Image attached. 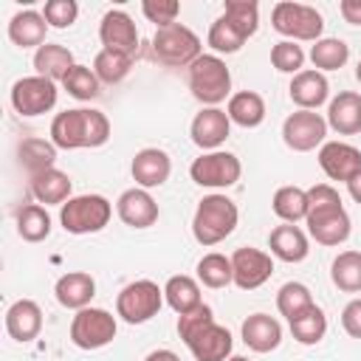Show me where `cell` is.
<instances>
[{
	"label": "cell",
	"instance_id": "obj_51",
	"mask_svg": "<svg viewBox=\"0 0 361 361\" xmlns=\"http://www.w3.org/2000/svg\"><path fill=\"white\" fill-rule=\"evenodd\" d=\"M347 189H350V197H353V200L361 206V172H358V175H355L350 183H347Z\"/></svg>",
	"mask_w": 361,
	"mask_h": 361
},
{
	"label": "cell",
	"instance_id": "obj_49",
	"mask_svg": "<svg viewBox=\"0 0 361 361\" xmlns=\"http://www.w3.org/2000/svg\"><path fill=\"white\" fill-rule=\"evenodd\" d=\"M338 11L350 25H361V0H341Z\"/></svg>",
	"mask_w": 361,
	"mask_h": 361
},
{
	"label": "cell",
	"instance_id": "obj_17",
	"mask_svg": "<svg viewBox=\"0 0 361 361\" xmlns=\"http://www.w3.org/2000/svg\"><path fill=\"white\" fill-rule=\"evenodd\" d=\"M130 172H133V180L141 186V189H155V186H164L172 175V158L158 149V147H144L133 155V164H130Z\"/></svg>",
	"mask_w": 361,
	"mask_h": 361
},
{
	"label": "cell",
	"instance_id": "obj_26",
	"mask_svg": "<svg viewBox=\"0 0 361 361\" xmlns=\"http://www.w3.org/2000/svg\"><path fill=\"white\" fill-rule=\"evenodd\" d=\"M268 248L276 259L282 262H302L307 259L310 254V243H307V234L293 226V223H282L276 226L271 234H268Z\"/></svg>",
	"mask_w": 361,
	"mask_h": 361
},
{
	"label": "cell",
	"instance_id": "obj_24",
	"mask_svg": "<svg viewBox=\"0 0 361 361\" xmlns=\"http://www.w3.org/2000/svg\"><path fill=\"white\" fill-rule=\"evenodd\" d=\"M327 127L338 135H358L361 133V93L341 90L327 104Z\"/></svg>",
	"mask_w": 361,
	"mask_h": 361
},
{
	"label": "cell",
	"instance_id": "obj_53",
	"mask_svg": "<svg viewBox=\"0 0 361 361\" xmlns=\"http://www.w3.org/2000/svg\"><path fill=\"white\" fill-rule=\"evenodd\" d=\"M228 361H248V358H245V355H231Z\"/></svg>",
	"mask_w": 361,
	"mask_h": 361
},
{
	"label": "cell",
	"instance_id": "obj_9",
	"mask_svg": "<svg viewBox=\"0 0 361 361\" xmlns=\"http://www.w3.org/2000/svg\"><path fill=\"white\" fill-rule=\"evenodd\" d=\"M11 107L20 113V116H42L48 110H54L56 99H59V90H56V82L45 79V76H23L11 85Z\"/></svg>",
	"mask_w": 361,
	"mask_h": 361
},
{
	"label": "cell",
	"instance_id": "obj_6",
	"mask_svg": "<svg viewBox=\"0 0 361 361\" xmlns=\"http://www.w3.org/2000/svg\"><path fill=\"white\" fill-rule=\"evenodd\" d=\"M164 307V288L152 279H135L124 285L116 296V316L127 324H144L155 319Z\"/></svg>",
	"mask_w": 361,
	"mask_h": 361
},
{
	"label": "cell",
	"instance_id": "obj_32",
	"mask_svg": "<svg viewBox=\"0 0 361 361\" xmlns=\"http://www.w3.org/2000/svg\"><path fill=\"white\" fill-rule=\"evenodd\" d=\"M17 158H20V166L31 178L56 164V147H54V141H45V138H23L17 147Z\"/></svg>",
	"mask_w": 361,
	"mask_h": 361
},
{
	"label": "cell",
	"instance_id": "obj_11",
	"mask_svg": "<svg viewBox=\"0 0 361 361\" xmlns=\"http://www.w3.org/2000/svg\"><path fill=\"white\" fill-rule=\"evenodd\" d=\"M231 271H234V285L240 290H257L271 279L274 259H271V254H265L259 248L243 245L231 254Z\"/></svg>",
	"mask_w": 361,
	"mask_h": 361
},
{
	"label": "cell",
	"instance_id": "obj_13",
	"mask_svg": "<svg viewBox=\"0 0 361 361\" xmlns=\"http://www.w3.org/2000/svg\"><path fill=\"white\" fill-rule=\"evenodd\" d=\"M319 166L330 180L350 183L361 172V149L347 141H324L319 147Z\"/></svg>",
	"mask_w": 361,
	"mask_h": 361
},
{
	"label": "cell",
	"instance_id": "obj_2",
	"mask_svg": "<svg viewBox=\"0 0 361 361\" xmlns=\"http://www.w3.org/2000/svg\"><path fill=\"white\" fill-rule=\"evenodd\" d=\"M240 220V209L226 195H206L192 217V234L200 245H217L223 243Z\"/></svg>",
	"mask_w": 361,
	"mask_h": 361
},
{
	"label": "cell",
	"instance_id": "obj_16",
	"mask_svg": "<svg viewBox=\"0 0 361 361\" xmlns=\"http://www.w3.org/2000/svg\"><path fill=\"white\" fill-rule=\"evenodd\" d=\"M228 133H231V118H228L226 110H220V107H203V110L192 118V127H189L192 141H195L200 149H206V152L220 149V147L226 144Z\"/></svg>",
	"mask_w": 361,
	"mask_h": 361
},
{
	"label": "cell",
	"instance_id": "obj_5",
	"mask_svg": "<svg viewBox=\"0 0 361 361\" xmlns=\"http://www.w3.org/2000/svg\"><path fill=\"white\" fill-rule=\"evenodd\" d=\"M152 56L166 68H189L200 56V37L183 23L164 25L152 34Z\"/></svg>",
	"mask_w": 361,
	"mask_h": 361
},
{
	"label": "cell",
	"instance_id": "obj_25",
	"mask_svg": "<svg viewBox=\"0 0 361 361\" xmlns=\"http://www.w3.org/2000/svg\"><path fill=\"white\" fill-rule=\"evenodd\" d=\"M240 336L245 341L248 350L254 353H271L282 344V324L268 316V313H251L243 327H240Z\"/></svg>",
	"mask_w": 361,
	"mask_h": 361
},
{
	"label": "cell",
	"instance_id": "obj_28",
	"mask_svg": "<svg viewBox=\"0 0 361 361\" xmlns=\"http://www.w3.org/2000/svg\"><path fill=\"white\" fill-rule=\"evenodd\" d=\"M73 54L59 45V42H45L42 48L34 51V71L37 76H45L51 82H65V76L71 73L73 68Z\"/></svg>",
	"mask_w": 361,
	"mask_h": 361
},
{
	"label": "cell",
	"instance_id": "obj_45",
	"mask_svg": "<svg viewBox=\"0 0 361 361\" xmlns=\"http://www.w3.org/2000/svg\"><path fill=\"white\" fill-rule=\"evenodd\" d=\"M141 14H144L149 23H155L158 28H164V25L178 23L180 3H178V0H144V3H141Z\"/></svg>",
	"mask_w": 361,
	"mask_h": 361
},
{
	"label": "cell",
	"instance_id": "obj_33",
	"mask_svg": "<svg viewBox=\"0 0 361 361\" xmlns=\"http://www.w3.org/2000/svg\"><path fill=\"white\" fill-rule=\"evenodd\" d=\"M17 234L25 240V243H42L48 240L51 234V214L45 212V206L39 203H25L17 209Z\"/></svg>",
	"mask_w": 361,
	"mask_h": 361
},
{
	"label": "cell",
	"instance_id": "obj_12",
	"mask_svg": "<svg viewBox=\"0 0 361 361\" xmlns=\"http://www.w3.org/2000/svg\"><path fill=\"white\" fill-rule=\"evenodd\" d=\"M305 223H307V234L319 245H341V243H347V237L353 231V223H350V214L344 206L307 212Z\"/></svg>",
	"mask_w": 361,
	"mask_h": 361
},
{
	"label": "cell",
	"instance_id": "obj_29",
	"mask_svg": "<svg viewBox=\"0 0 361 361\" xmlns=\"http://www.w3.org/2000/svg\"><path fill=\"white\" fill-rule=\"evenodd\" d=\"M226 116L245 127V130H254L265 121V99L257 93V90H240V93H231L228 104H226Z\"/></svg>",
	"mask_w": 361,
	"mask_h": 361
},
{
	"label": "cell",
	"instance_id": "obj_48",
	"mask_svg": "<svg viewBox=\"0 0 361 361\" xmlns=\"http://www.w3.org/2000/svg\"><path fill=\"white\" fill-rule=\"evenodd\" d=\"M341 327L350 338H361V299H353L341 310Z\"/></svg>",
	"mask_w": 361,
	"mask_h": 361
},
{
	"label": "cell",
	"instance_id": "obj_22",
	"mask_svg": "<svg viewBox=\"0 0 361 361\" xmlns=\"http://www.w3.org/2000/svg\"><path fill=\"white\" fill-rule=\"evenodd\" d=\"M54 296L68 310H85V307H90V302L96 296V279L85 271H68L56 279Z\"/></svg>",
	"mask_w": 361,
	"mask_h": 361
},
{
	"label": "cell",
	"instance_id": "obj_23",
	"mask_svg": "<svg viewBox=\"0 0 361 361\" xmlns=\"http://www.w3.org/2000/svg\"><path fill=\"white\" fill-rule=\"evenodd\" d=\"M39 330H42V310L34 299H17L6 310V333L14 341L28 344L39 336Z\"/></svg>",
	"mask_w": 361,
	"mask_h": 361
},
{
	"label": "cell",
	"instance_id": "obj_31",
	"mask_svg": "<svg viewBox=\"0 0 361 361\" xmlns=\"http://www.w3.org/2000/svg\"><path fill=\"white\" fill-rule=\"evenodd\" d=\"M271 209L282 223H299L307 217L310 203H307V189L299 186H279L271 197Z\"/></svg>",
	"mask_w": 361,
	"mask_h": 361
},
{
	"label": "cell",
	"instance_id": "obj_41",
	"mask_svg": "<svg viewBox=\"0 0 361 361\" xmlns=\"http://www.w3.org/2000/svg\"><path fill=\"white\" fill-rule=\"evenodd\" d=\"M62 87L68 90V96H73V99H79V102H90V99L99 96L102 82H99V76L93 73V68L76 62V65L71 68V73L65 76Z\"/></svg>",
	"mask_w": 361,
	"mask_h": 361
},
{
	"label": "cell",
	"instance_id": "obj_35",
	"mask_svg": "<svg viewBox=\"0 0 361 361\" xmlns=\"http://www.w3.org/2000/svg\"><path fill=\"white\" fill-rule=\"evenodd\" d=\"M330 279L344 293H361V251H341L330 265Z\"/></svg>",
	"mask_w": 361,
	"mask_h": 361
},
{
	"label": "cell",
	"instance_id": "obj_1",
	"mask_svg": "<svg viewBox=\"0 0 361 361\" xmlns=\"http://www.w3.org/2000/svg\"><path fill=\"white\" fill-rule=\"evenodd\" d=\"M186 82L203 107H217L231 99V71L217 54H200L186 68Z\"/></svg>",
	"mask_w": 361,
	"mask_h": 361
},
{
	"label": "cell",
	"instance_id": "obj_46",
	"mask_svg": "<svg viewBox=\"0 0 361 361\" xmlns=\"http://www.w3.org/2000/svg\"><path fill=\"white\" fill-rule=\"evenodd\" d=\"M209 322H214V313H212L209 305H200V307H195V310L178 316V336H180V341H186L192 333H197V330H200L203 324H209Z\"/></svg>",
	"mask_w": 361,
	"mask_h": 361
},
{
	"label": "cell",
	"instance_id": "obj_19",
	"mask_svg": "<svg viewBox=\"0 0 361 361\" xmlns=\"http://www.w3.org/2000/svg\"><path fill=\"white\" fill-rule=\"evenodd\" d=\"M51 141L56 149H87V107L56 113L51 121Z\"/></svg>",
	"mask_w": 361,
	"mask_h": 361
},
{
	"label": "cell",
	"instance_id": "obj_36",
	"mask_svg": "<svg viewBox=\"0 0 361 361\" xmlns=\"http://www.w3.org/2000/svg\"><path fill=\"white\" fill-rule=\"evenodd\" d=\"M350 59V45L338 37H322L319 42H313L310 48V62L316 71H338L344 68Z\"/></svg>",
	"mask_w": 361,
	"mask_h": 361
},
{
	"label": "cell",
	"instance_id": "obj_38",
	"mask_svg": "<svg viewBox=\"0 0 361 361\" xmlns=\"http://www.w3.org/2000/svg\"><path fill=\"white\" fill-rule=\"evenodd\" d=\"M130 71H133V56H127V54L102 48V51L93 56V73H96L99 82H104V85H118L121 79H127Z\"/></svg>",
	"mask_w": 361,
	"mask_h": 361
},
{
	"label": "cell",
	"instance_id": "obj_50",
	"mask_svg": "<svg viewBox=\"0 0 361 361\" xmlns=\"http://www.w3.org/2000/svg\"><path fill=\"white\" fill-rule=\"evenodd\" d=\"M144 361H180V358H178L172 350H152Z\"/></svg>",
	"mask_w": 361,
	"mask_h": 361
},
{
	"label": "cell",
	"instance_id": "obj_34",
	"mask_svg": "<svg viewBox=\"0 0 361 361\" xmlns=\"http://www.w3.org/2000/svg\"><path fill=\"white\" fill-rule=\"evenodd\" d=\"M197 282H203L206 288L212 290H220V288H228L234 285V271H231V257L226 254H217V251H209L197 259Z\"/></svg>",
	"mask_w": 361,
	"mask_h": 361
},
{
	"label": "cell",
	"instance_id": "obj_7",
	"mask_svg": "<svg viewBox=\"0 0 361 361\" xmlns=\"http://www.w3.org/2000/svg\"><path fill=\"white\" fill-rule=\"evenodd\" d=\"M240 175H243L240 158L234 152H226V149L203 152L189 166V178L197 186H206V189H228L240 180Z\"/></svg>",
	"mask_w": 361,
	"mask_h": 361
},
{
	"label": "cell",
	"instance_id": "obj_27",
	"mask_svg": "<svg viewBox=\"0 0 361 361\" xmlns=\"http://www.w3.org/2000/svg\"><path fill=\"white\" fill-rule=\"evenodd\" d=\"M48 28H51V25L45 23L42 11L25 8V11H17V14L8 20V39H11L17 48H42Z\"/></svg>",
	"mask_w": 361,
	"mask_h": 361
},
{
	"label": "cell",
	"instance_id": "obj_30",
	"mask_svg": "<svg viewBox=\"0 0 361 361\" xmlns=\"http://www.w3.org/2000/svg\"><path fill=\"white\" fill-rule=\"evenodd\" d=\"M164 302H166L178 316H183V313L200 307L203 299H200V285H197V279H192V276H186V274L169 276L166 285H164Z\"/></svg>",
	"mask_w": 361,
	"mask_h": 361
},
{
	"label": "cell",
	"instance_id": "obj_10",
	"mask_svg": "<svg viewBox=\"0 0 361 361\" xmlns=\"http://www.w3.org/2000/svg\"><path fill=\"white\" fill-rule=\"evenodd\" d=\"M327 118L316 110H296L282 121V141L293 152H310L327 138Z\"/></svg>",
	"mask_w": 361,
	"mask_h": 361
},
{
	"label": "cell",
	"instance_id": "obj_3",
	"mask_svg": "<svg viewBox=\"0 0 361 361\" xmlns=\"http://www.w3.org/2000/svg\"><path fill=\"white\" fill-rule=\"evenodd\" d=\"M271 25L290 42H319L324 31V17L307 3L282 0L271 11Z\"/></svg>",
	"mask_w": 361,
	"mask_h": 361
},
{
	"label": "cell",
	"instance_id": "obj_15",
	"mask_svg": "<svg viewBox=\"0 0 361 361\" xmlns=\"http://www.w3.org/2000/svg\"><path fill=\"white\" fill-rule=\"evenodd\" d=\"M183 344L189 347V353L195 355V361H228L231 358L234 338H231V333L223 324L209 322L197 333H192Z\"/></svg>",
	"mask_w": 361,
	"mask_h": 361
},
{
	"label": "cell",
	"instance_id": "obj_42",
	"mask_svg": "<svg viewBox=\"0 0 361 361\" xmlns=\"http://www.w3.org/2000/svg\"><path fill=\"white\" fill-rule=\"evenodd\" d=\"M206 42H209V48L220 56V54H237V51L245 45V37L220 14V17L212 23V28H209Z\"/></svg>",
	"mask_w": 361,
	"mask_h": 361
},
{
	"label": "cell",
	"instance_id": "obj_47",
	"mask_svg": "<svg viewBox=\"0 0 361 361\" xmlns=\"http://www.w3.org/2000/svg\"><path fill=\"white\" fill-rule=\"evenodd\" d=\"M307 203H310V212L330 209V206H341V195L330 183H316L307 189Z\"/></svg>",
	"mask_w": 361,
	"mask_h": 361
},
{
	"label": "cell",
	"instance_id": "obj_39",
	"mask_svg": "<svg viewBox=\"0 0 361 361\" xmlns=\"http://www.w3.org/2000/svg\"><path fill=\"white\" fill-rule=\"evenodd\" d=\"M316 302H313V293H310V288L307 285H302V282H285L282 288H279V293H276V310L288 319V322H293L296 316H302L305 310H310Z\"/></svg>",
	"mask_w": 361,
	"mask_h": 361
},
{
	"label": "cell",
	"instance_id": "obj_18",
	"mask_svg": "<svg viewBox=\"0 0 361 361\" xmlns=\"http://www.w3.org/2000/svg\"><path fill=\"white\" fill-rule=\"evenodd\" d=\"M116 214H118L121 223L130 226V228H149V226H155V220H158V203H155V197H152L147 189L133 186V189H127V192L118 195V200H116Z\"/></svg>",
	"mask_w": 361,
	"mask_h": 361
},
{
	"label": "cell",
	"instance_id": "obj_40",
	"mask_svg": "<svg viewBox=\"0 0 361 361\" xmlns=\"http://www.w3.org/2000/svg\"><path fill=\"white\" fill-rule=\"evenodd\" d=\"M223 17L248 39L257 34L259 28V6L254 0H226L223 6Z\"/></svg>",
	"mask_w": 361,
	"mask_h": 361
},
{
	"label": "cell",
	"instance_id": "obj_43",
	"mask_svg": "<svg viewBox=\"0 0 361 361\" xmlns=\"http://www.w3.org/2000/svg\"><path fill=\"white\" fill-rule=\"evenodd\" d=\"M271 65L279 71V73H290L296 76L299 71H305V51L302 45L290 42V39H282L271 48Z\"/></svg>",
	"mask_w": 361,
	"mask_h": 361
},
{
	"label": "cell",
	"instance_id": "obj_21",
	"mask_svg": "<svg viewBox=\"0 0 361 361\" xmlns=\"http://www.w3.org/2000/svg\"><path fill=\"white\" fill-rule=\"evenodd\" d=\"M28 189L34 195L37 203H45V206H62L71 200V192H73V180L68 172L51 166V169H42L37 175L28 178Z\"/></svg>",
	"mask_w": 361,
	"mask_h": 361
},
{
	"label": "cell",
	"instance_id": "obj_20",
	"mask_svg": "<svg viewBox=\"0 0 361 361\" xmlns=\"http://www.w3.org/2000/svg\"><path fill=\"white\" fill-rule=\"evenodd\" d=\"M288 96H290V102H293L299 110H319V107L330 99V82H327V76H324L322 71L305 68V71H299V73L290 79Z\"/></svg>",
	"mask_w": 361,
	"mask_h": 361
},
{
	"label": "cell",
	"instance_id": "obj_14",
	"mask_svg": "<svg viewBox=\"0 0 361 361\" xmlns=\"http://www.w3.org/2000/svg\"><path fill=\"white\" fill-rule=\"evenodd\" d=\"M99 39H102V45L107 51H118V54H127V56H135V51H138L135 23L121 8H110L102 17V23H99Z\"/></svg>",
	"mask_w": 361,
	"mask_h": 361
},
{
	"label": "cell",
	"instance_id": "obj_52",
	"mask_svg": "<svg viewBox=\"0 0 361 361\" xmlns=\"http://www.w3.org/2000/svg\"><path fill=\"white\" fill-rule=\"evenodd\" d=\"M355 79H358V82H361V62H358V65H355Z\"/></svg>",
	"mask_w": 361,
	"mask_h": 361
},
{
	"label": "cell",
	"instance_id": "obj_44",
	"mask_svg": "<svg viewBox=\"0 0 361 361\" xmlns=\"http://www.w3.org/2000/svg\"><path fill=\"white\" fill-rule=\"evenodd\" d=\"M42 17L51 28H71L79 17V6L76 0H48L42 6Z\"/></svg>",
	"mask_w": 361,
	"mask_h": 361
},
{
	"label": "cell",
	"instance_id": "obj_8",
	"mask_svg": "<svg viewBox=\"0 0 361 361\" xmlns=\"http://www.w3.org/2000/svg\"><path fill=\"white\" fill-rule=\"evenodd\" d=\"M116 316L104 307H85L76 310L71 322V341L79 350H102L116 338Z\"/></svg>",
	"mask_w": 361,
	"mask_h": 361
},
{
	"label": "cell",
	"instance_id": "obj_4",
	"mask_svg": "<svg viewBox=\"0 0 361 361\" xmlns=\"http://www.w3.org/2000/svg\"><path fill=\"white\" fill-rule=\"evenodd\" d=\"M113 217V206L104 195H76L59 206V223L68 234H96Z\"/></svg>",
	"mask_w": 361,
	"mask_h": 361
},
{
	"label": "cell",
	"instance_id": "obj_37",
	"mask_svg": "<svg viewBox=\"0 0 361 361\" xmlns=\"http://www.w3.org/2000/svg\"><path fill=\"white\" fill-rule=\"evenodd\" d=\"M288 324H290V336H293L299 344H305V347L319 344V341L324 338V333H327V316H324V310H322L319 305H313L310 310H305L302 316H296V319L288 322Z\"/></svg>",
	"mask_w": 361,
	"mask_h": 361
}]
</instances>
